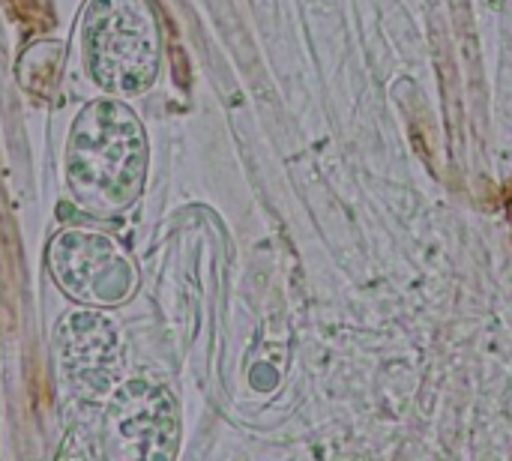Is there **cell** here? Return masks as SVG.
I'll return each mask as SVG.
<instances>
[{"instance_id": "cell-1", "label": "cell", "mask_w": 512, "mask_h": 461, "mask_svg": "<svg viewBox=\"0 0 512 461\" xmlns=\"http://www.w3.org/2000/svg\"><path fill=\"white\" fill-rule=\"evenodd\" d=\"M147 171V138L126 102L96 99L72 123L66 183L72 201L93 216H117L135 204Z\"/></svg>"}, {"instance_id": "cell-2", "label": "cell", "mask_w": 512, "mask_h": 461, "mask_svg": "<svg viewBox=\"0 0 512 461\" xmlns=\"http://www.w3.org/2000/svg\"><path fill=\"white\" fill-rule=\"evenodd\" d=\"M84 72L111 96L144 93L159 69V21L150 0H87L78 21Z\"/></svg>"}, {"instance_id": "cell-3", "label": "cell", "mask_w": 512, "mask_h": 461, "mask_svg": "<svg viewBox=\"0 0 512 461\" xmlns=\"http://www.w3.org/2000/svg\"><path fill=\"white\" fill-rule=\"evenodd\" d=\"M48 270L63 294L96 309L126 303L138 285V273L120 243L87 228H69L51 240Z\"/></svg>"}, {"instance_id": "cell-4", "label": "cell", "mask_w": 512, "mask_h": 461, "mask_svg": "<svg viewBox=\"0 0 512 461\" xmlns=\"http://www.w3.org/2000/svg\"><path fill=\"white\" fill-rule=\"evenodd\" d=\"M57 378L75 396L96 402L108 396L120 372V345L102 315H69L54 333Z\"/></svg>"}, {"instance_id": "cell-5", "label": "cell", "mask_w": 512, "mask_h": 461, "mask_svg": "<svg viewBox=\"0 0 512 461\" xmlns=\"http://www.w3.org/2000/svg\"><path fill=\"white\" fill-rule=\"evenodd\" d=\"M174 441V408L165 390L132 381L114 393L105 417V444L111 456L156 459L168 456Z\"/></svg>"}]
</instances>
